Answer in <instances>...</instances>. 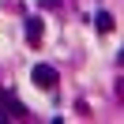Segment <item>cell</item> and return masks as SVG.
<instances>
[{
	"instance_id": "obj_3",
	"label": "cell",
	"mask_w": 124,
	"mask_h": 124,
	"mask_svg": "<svg viewBox=\"0 0 124 124\" xmlns=\"http://www.w3.org/2000/svg\"><path fill=\"white\" fill-rule=\"evenodd\" d=\"M0 105L8 109V113H11V116H23V113H26V105H19V101H15V98H11V94H0Z\"/></svg>"
},
{
	"instance_id": "obj_1",
	"label": "cell",
	"mask_w": 124,
	"mask_h": 124,
	"mask_svg": "<svg viewBox=\"0 0 124 124\" xmlns=\"http://www.w3.org/2000/svg\"><path fill=\"white\" fill-rule=\"evenodd\" d=\"M30 79H34V86H41V90H53V86H56V71L49 68V64H34Z\"/></svg>"
},
{
	"instance_id": "obj_4",
	"label": "cell",
	"mask_w": 124,
	"mask_h": 124,
	"mask_svg": "<svg viewBox=\"0 0 124 124\" xmlns=\"http://www.w3.org/2000/svg\"><path fill=\"white\" fill-rule=\"evenodd\" d=\"M94 26H98L101 34H109L113 30V15H109V11H98V15H94Z\"/></svg>"
},
{
	"instance_id": "obj_2",
	"label": "cell",
	"mask_w": 124,
	"mask_h": 124,
	"mask_svg": "<svg viewBox=\"0 0 124 124\" xmlns=\"http://www.w3.org/2000/svg\"><path fill=\"white\" fill-rule=\"evenodd\" d=\"M26 41H30V45H41V19L38 15L26 19Z\"/></svg>"
}]
</instances>
